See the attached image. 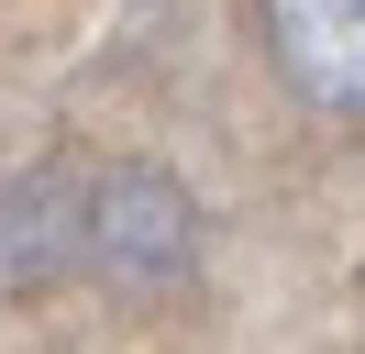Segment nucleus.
I'll return each instance as SVG.
<instances>
[{"label":"nucleus","mask_w":365,"mask_h":354,"mask_svg":"<svg viewBox=\"0 0 365 354\" xmlns=\"http://www.w3.org/2000/svg\"><path fill=\"white\" fill-rule=\"evenodd\" d=\"M67 255L89 266H178L188 255V199L155 166H111L67 199Z\"/></svg>","instance_id":"nucleus-1"},{"label":"nucleus","mask_w":365,"mask_h":354,"mask_svg":"<svg viewBox=\"0 0 365 354\" xmlns=\"http://www.w3.org/2000/svg\"><path fill=\"white\" fill-rule=\"evenodd\" d=\"M255 11H266V44L299 100L365 111V0H255Z\"/></svg>","instance_id":"nucleus-2"},{"label":"nucleus","mask_w":365,"mask_h":354,"mask_svg":"<svg viewBox=\"0 0 365 354\" xmlns=\"http://www.w3.org/2000/svg\"><path fill=\"white\" fill-rule=\"evenodd\" d=\"M67 243V199L45 188H0V277H23L34 255H56Z\"/></svg>","instance_id":"nucleus-3"}]
</instances>
